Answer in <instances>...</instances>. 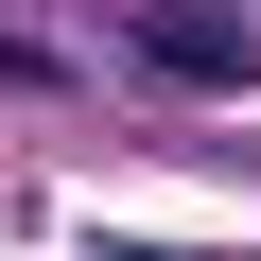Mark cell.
I'll use <instances>...</instances> for the list:
<instances>
[{"label":"cell","mask_w":261,"mask_h":261,"mask_svg":"<svg viewBox=\"0 0 261 261\" xmlns=\"http://www.w3.org/2000/svg\"><path fill=\"white\" fill-rule=\"evenodd\" d=\"M87 261H157V244H87Z\"/></svg>","instance_id":"3957f363"},{"label":"cell","mask_w":261,"mask_h":261,"mask_svg":"<svg viewBox=\"0 0 261 261\" xmlns=\"http://www.w3.org/2000/svg\"><path fill=\"white\" fill-rule=\"evenodd\" d=\"M122 53H140L157 87H244V70H261V18H244V0H157Z\"/></svg>","instance_id":"6da1fadb"},{"label":"cell","mask_w":261,"mask_h":261,"mask_svg":"<svg viewBox=\"0 0 261 261\" xmlns=\"http://www.w3.org/2000/svg\"><path fill=\"white\" fill-rule=\"evenodd\" d=\"M0 87H70V70H53V53H35V35H0Z\"/></svg>","instance_id":"7a4b0ae2"}]
</instances>
